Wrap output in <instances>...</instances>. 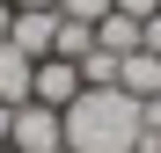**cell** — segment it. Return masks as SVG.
<instances>
[{
    "mask_svg": "<svg viewBox=\"0 0 161 153\" xmlns=\"http://www.w3.org/2000/svg\"><path fill=\"white\" fill-rule=\"evenodd\" d=\"M80 80H88V88H117V51H88V59H80Z\"/></svg>",
    "mask_w": 161,
    "mask_h": 153,
    "instance_id": "cell-9",
    "label": "cell"
},
{
    "mask_svg": "<svg viewBox=\"0 0 161 153\" xmlns=\"http://www.w3.org/2000/svg\"><path fill=\"white\" fill-rule=\"evenodd\" d=\"M51 51H59V59H88V51H95V22L59 15V44H51Z\"/></svg>",
    "mask_w": 161,
    "mask_h": 153,
    "instance_id": "cell-8",
    "label": "cell"
},
{
    "mask_svg": "<svg viewBox=\"0 0 161 153\" xmlns=\"http://www.w3.org/2000/svg\"><path fill=\"white\" fill-rule=\"evenodd\" d=\"M88 88L80 80V59H59V51H51V59H37V80H30V102H51V110H66V102Z\"/></svg>",
    "mask_w": 161,
    "mask_h": 153,
    "instance_id": "cell-3",
    "label": "cell"
},
{
    "mask_svg": "<svg viewBox=\"0 0 161 153\" xmlns=\"http://www.w3.org/2000/svg\"><path fill=\"white\" fill-rule=\"evenodd\" d=\"M8 44H15V51H30V59H51V44H59V8H15Z\"/></svg>",
    "mask_w": 161,
    "mask_h": 153,
    "instance_id": "cell-4",
    "label": "cell"
},
{
    "mask_svg": "<svg viewBox=\"0 0 161 153\" xmlns=\"http://www.w3.org/2000/svg\"><path fill=\"white\" fill-rule=\"evenodd\" d=\"M139 44H147L154 59H161V15H147V22H139Z\"/></svg>",
    "mask_w": 161,
    "mask_h": 153,
    "instance_id": "cell-13",
    "label": "cell"
},
{
    "mask_svg": "<svg viewBox=\"0 0 161 153\" xmlns=\"http://www.w3.org/2000/svg\"><path fill=\"white\" fill-rule=\"evenodd\" d=\"M8 22H15V8H8V0H0V37H8Z\"/></svg>",
    "mask_w": 161,
    "mask_h": 153,
    "instance_id": "cell-16",
    "label": "cell"
},
{
    "mask_svg": "<svg viewBox=\"0 0 161 153\" xmlns=\"http://www.w3.org/2000/svg\"><path fill=\"white\" fill-rule=\"evenodd\" d=\"M0 153H15V146H0Z\"/></svg>",
    "mask_w": 161,
    "mask_h": 153,
    "instance_id": "cell-17",
    "label": "cell"
},
{
    "mask_svg": "<svg viewBox=\"0 0 161 153\" xmlns=\"http://www.w3.org/2000/svg\"><path fill=\"white\" fill-rule=\"evenodd\" d=\"M8 146L15 153H66V117L51 102H22L15 124H8Z\"/></svg>",
    "mask_w": 161,
    "mask_h": 153,
    "instance_id": "cell-2",
    "label": "cell"
},
{
    "mask_svg": "<svg viewBox=\"0 0 161 153\" xmlns=\"http://www.w3.org/2000/svg\"><path fill=\"white\" fill-rule=\"evenodd\" d=\"M59 117H66V153H132L139 139V95L125 88H80Z\"/></svg>",
    "mask_w": 161,
    "mask_h": 153,
    "instance_id": "cell-1",
    "label": "cell"
},
{
    "mask_svg": "<svg viewBox=\"0 0 161 153\" xmlns=\"http://www.w3.org/2000/svg\"><path fill=\"white\" fill-rule=\"evenodd\" d=\"M8 124H15V110H8V102H0V146H8Z\"/></svg>",
    "mask_w": 161,
    "mask_h": 153,
    "instance_id": "cell-14",
    "label": "cell"
},
{
    "mask_svg": "<svg viewBox=\"0 0 161 153\" xmlns=\"http://www.w3.org/2000/svg\"><path fill=\"white\" fill-rule=\"evenodd\" d=\"M59 15H73V22H103V15H110V0H59Z\"/></svg>",
    "mask_w": 161,
    "mask_h": 153,
    "instance_id": "cell-10",
    "label": "cell"
},
{
    "mask_svg": "<svg viewBox=\"0 0 161 153\" xmlns=\"http://www.w3.org/2000/svg\"><path fill=\"white\" fill-rule=\"evenodd\" d=\"M95 44H103V51H117V59H125V51H139V22L110 8V15L95 22Z\"/></svg>",
    "mask_w": 161,
    "mask_h": 153,
    "instance_id": "cell-7",
    "label": "cell"
},
{
    "mask_svg": "<svg viewBox=\"0 0 161 153\" xmlns=\"http://www.w3.org/2000/svg\"><path fill=\"white\" fill-rule=\"evenodd\" d=\"M117 88H125V95H139V102H147V95H161V59H154L147 44L117 59Z\"/></svg>",
    "mask_w": 161,
    "mask_h": 153,
    "instance_id": "cell-6",
    "label": "cell"
},
{
    "mask_svg": "<svg viewBox=\"0 0 161 153\" xmlns=\"http://www.w3.org/2000/svg\"><path fill=\"white\" fill-rule=\"evenodd\" d=\"M30 80H37V59H30V51H15L8 37H0V102L22 110V102H30Z\"/></svg>",
    "mask_w": 161,
    "mask_h": 153,
    "instance_id": "cell-5",
    "label": "cell"
},
{
    "mask_svg": "<svg viewBox=\"0 0 161 153\" xmlns=\"http://www.w3.org/2000/svg\"><path fill=\"white\" fill-rule=\"evenodd\" d=\"M8 8H59V0H8Z\"/></svg>",
    "mask_w": 161,
    "mask_h": 153,
    "instance_id": "cell-15",
    "label": "cell"
},
{
    "mask_svg": "<svg viewBox=\"0 0 161 153\" xmlns=\"http://www.w3.org/2000/svg\"><path fill=\"white\" fill-rule=\"evenodd\" d=\"M117 15H132V22H147V15H161V0H110Z\"/></svg>",
    "mask_w": 161,
    "mask_h": 153,
    "instance_id": "cell-11",
    "label": "cell"
},
{
    "mask_svg": "<svg viewBox=\"0 0 161 153\" xmlns=\"http://www.w3.org/2000/svg\"><path fill=\"white\" fill-rule=\"evenodd\" d=\"M139 131H154V139H161V95H147V102H139Z\"/></svg>",
    "mask_w": 161,
    "mask_h": 153,
    "instance_id": "cell-12",
    "label": "cell"
}]
</instances>
